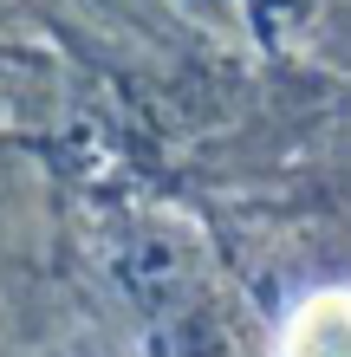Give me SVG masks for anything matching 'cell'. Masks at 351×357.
<instances>
[{"label":"cell","instance_id":"1","mask_svg":"<svg viewBox=\"0 0 351 357\" xmlns=\"http://www.w3.org/2000/svg\"><path fill=\"white\" fill-rule=\"evenodd\" d=\"M280 357H351V292L332 286L306 299L280 338Z\"/></svg>","mask_w":351,"mask_h":357}]
</instances>
